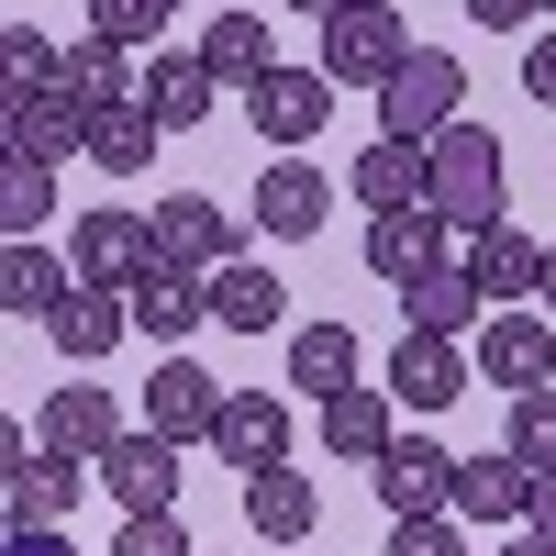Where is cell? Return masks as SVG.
<instances>
[{
	"mask_svg": "<svg viewBox=\"0 0 556 556\" xmlns=\"http://www.w3.org/2000/svg\"><path fill=\"white\" fill-rule=\"evenodd\" d=\"M434 223H445V235L513 223V167H501V134L490 123H445L434 134Z\"/></svg>",
	"mask_w": 556,
	"mask_h": 556,
	"instance_id": "obj_1",
	"label": "cell"
},
{
	"mask_svg": "<svg viewBox=\"0 0 556 556\" xmlns=\"http://www.w3.org/2000/svg\"><path fill=\"white\" fill-rule=\"evenodd\" d=\"M445 123H468V67H456L445 45H412L401 78L379 89V134H401V146H434Z\"/></svg>",
	"mask_w": 556,
	"mask_h": 556,
	"instance_id": "obj_2",
	"label": "cell"
},
{
	"mask_svg": "<svg viewBox=\"0 0 556 556\" xmlns=\"http://www.w3.org/2000/svg\"><path fill=\"white\" fill-rule=\"evenodd\" d=\"M401 56H412L401 0H345V12L323 23V78H334V89H390Z\"/></svg>",
	"mask_w": 556,
	"mask_h": 556,
	"instance_id": "obj_3",
	"label": "cell"
},
{
	"mask_svg": "<svg viewBox=\"0 0 556 556\" xmlns=\"http://www.w3.org/2000/svg\"><path fill=\"white\" fill-rule=\"evenodd\" d=\"M0 146L67 167V156H89V101H78L67 78H45V89H0Z\"/></svg>",
	"mask_w": 556,
	"mask_h": 556,
	"instance_id": "obj_4",
	"label": "cell"
},
{
	"mask_svg": "<svg viewBox=\"0 0 556 556\" xmlns=\"http://www.w3.org/2000/svg\"><path fill=\"white\" fill-rule=\"evenodd\" d=\"M0 456H12V534H34V523H67L78 513V490L101 479V468H78V456H56L45 434H0Z\"/></svg>",
	"mask_w": 556,
	"mask_h": 556,
	"instance_id": "obj_5",
	"label": "cell"
},
{
	"mask_svg": "<svg viewBox=\"0 0 556 556\" xmlns=\"http://www.w3.org/2000/svg\"><path fill=\"white\" fill-rule=\"evenodd\" d=\"M78 278H89V290H134V278H146V267H167L156 256V212H123V201H101V212H78Z\"/></svg>",
	"mask_w": 556,
	"mask_h": 556,
	"instance_id": "obj_6",
	"label": "cell"
},
{
	"mask_svg": "<svg viewBox=\"0 0 556 556\" xmlns=\"http://www.w3.org/2000/svg\"><path fill=\"white\" fill-rule=\"evenodd\" d=\"M223 390L201 356H156V379H146V434H167V445H212L223 434Z\"/></svg>",
	"mask_w": 556,
	"mask_h": 556,
	"instance_id": "obj_7",
	"label": "cell"
},
{
	"mask_svg": "<svg viewBox=\"0 0 556 556\" xmlns=\"http://www.w3.org/2000/svg\"><path fill=\"white\" fill-rule=\"evenodd\" d=\"M156 256L190 278H223V267H245V223L201 190H178V201H156Z\"/></svg>",
	"mask_w": 556,
	"mask_h": 556,
	"instance_id": "obj_8",
	"label": "cell"
},
{
	"mask_svg": "<svg viewBox=\"0 0 556 556\" xmlns=\"http://www.w3.org/2000/svg\"><path fill=\"white\" fill-rule=\"evenodd\" d=\"M245 123L267 134V146H278V156H301V146H312V134H323V123H334V78H323V67H267V78L245 89Z\"/></svg>",
	"mask_w": 556,
	"mask_h": 556,
	"instance_id": "obj_9",
	"label": "cell"
},
{
	"mask_svg": "<svg viewBox=\"0 0 556 556\" xmlns=\"http://www.w3.org/2000/svg\"><path fill=\"white\" fill-rule=\"evenodd\" d=\"M367 490H379V513L390 523H424V513H456V456L434 434H401L379 468H367Z\"/></svg>",
	"mask_w": 556,
	"mask_h": 556,
	"instance_id": "obj_10",
	"label": "cell"
},
{
	"mask_svg": "<svg viewBox=\"0 0 556 556\" xmlns=\"http://www.w3.org/2000/svg\"><path fill=\"white\" fill-rule=\"evenodd\" d=\"M323 212H334L323 167H312V156H267L256 201H245V223H256V235H267V245H312V235H323Z\"/></svg>",
	"mask_w": 556,
	"mask_h": 556,
	"instance_id": "obj_11",
	"label": "cell"
},
{
	"mask_svg": "<svg viewBox=\"0 0 556 556\" xmlns=\"http://www.w3.org/2000/svg\"><path fill=\"white\" fill-rule=\"evenodd\" d=\"M479 367H490V390H556V312H490L479 323Z\"/></svg>",
	"mask_w": 556,
	"mask_h": 556,
	"instance_id": "obj_12",
	"label": "cell"
},
{
	"mask_svg": "<svg viewBox=\"0 0 556 556\" xmlns=\"http://www.w3.org/2000/svg\"><path fill=\"white\" fill-rule=\"evenodd\" d=\"M345 190L367 201V223H390V212H434V146H401V134H379V146L345 167Z\"/></svg>",
	"mask_w": 556,
	"mask_h": 556,
	"instance_id": "obj_13",
	"label": "cell"
},
{
	"mask_svg": "<svg viewBox=\"0 0 556 556\" xmlns=\"http://www.w3.org/2000/svg\"><path fill=\"white\" fill-rule=\"evenodd\" d=\"M479 323H490V290L468 278V256H445L434 278H412V290H401V334H445V345H468Z\"/></svg>",
	"mask_w": 556,
	"mask_h": 556,
	"instance_id": "obj_14",
	"label": "cell"
},
{
	"mask_svg": "<svg viewBox=\"0 0 556 556\" xmlns=\"http://www.w3.org/2000/svg\"><path fill=\"white\" fill-rule=\"evenodd\" d=\"M123 301H134V334H156V345L178 356V345L212 323V278H190V267H146Z\"/></svg>",
	"mask_w": 556,
	"mask_h": 556,
	"instance_id": "obj_15",
	"label": "cell"
},
{
	"mask_svg": "<svg viewBox=\"0 0 556 556\" xmlns=\"http://www.w3.org/2000/svg\"><path fill=\"white\" fill-rule=\"evenodd\" d=\"M223 468H245V479H267V468H290V401L278 390H235L223 401Z\"/></svg>",
	"mask_w": 556,
	"mask_h": 556,
	"instance_id": "obj_16",
	"label": "cell"
},
{
	"mask_svg": "<svg viewBox=\"0 0 556 556\" xmlns=\"http://www.w3.org/2000/svg\"><path fill=\"white\" fill-rule=\"evenodd\" d=\"M390 379H356V390H334L323 401V456H356V468H379V456L401 445V424H390Z\"/></svg>",
	"mask_w": 556,
	"mask_h": 556,
	"instance_id": "obj_17",
	"label": "cell"
},
{
	"mask_svg": "<svg viewBox=\"0 0 556 556\" xmlns=\"http://www.w3.org/2000/svg\"><path fill=\"white\" fill-rule=\"evenodd\" d=\"M456 523H534V468L513 445L501 456H456Z\"/></svg>",
	"mask_w": 556,
	"mask_h": 556,
	"instance_id": "obj_18",
	"label": "cell"
},
{
	"mask_svg": "<svg viewBox=\"0 0 556 556\" xmlns=\"http://www.w3.org/2000/svg\"><path fill=\"white\" fill-rule=\"evenodd\" d=\"M45 445H56V456H78V468H101V456L123 445V412H112V390H101V379H67L56 401H45Z\"/></svg>",
	"mask_w": 556,
	"mask_h": 556,
	"instance_id": "obj_19",
	"label": "cell"
},
{
	"mask_svg": "<svg viewBox=\"0 0 556 556\" xmlns=\"http://www.w3.org/2000/svg\"><path fill=\"white\" fill-rule=\"evenodd\" d=\"M101 490L123 501V513H178V445L167 434H123L101 456Z\"/></svg>",
	"mask_w": 556,
	"mask_h": 556,
	"instance_id": "obj_20",
	"label": "cell"
},
{
	"mask_svg": "<svg viewBox=\"0 0 556 556\" xmlns=\"http://www.w3.org/2000/svg\"><path fill=\"white\" fill-rule=\"evenodd\" d=\"M456 245H445V223L434 212H390V223H367V278H390V290H412V278H434Z\"/></svg>",
	"mask_w": 556,
	"mask_h": 556,
	"instance_id": "obj_21",
	"label": "cell"
},
{
	"mask_svg": "<svg viewBox=\"0 0 556 556\" xmlns=\"http://www.w3.org/2000/svg\"><path fill=\"white\" fill-rule=\"evenodd\" d=\"M468 278L490 290V312H513L523 290H545V245L523 223H490V235H468Z\"/></svg>",
	"mask_w": 556,
	"mask_h": 556,
	"instance_id": "obj_22",
	"label": "cell"
},
{
	"mask_svg": "<svg viewBox=\"0 0 556 556\" xmlns=\"http://www.w3.org/2000/svg\"><path fill=\"white\" fill-rule=\"evenodd\" d=\"M245 523H256L267 545H312V534H323V490H312V468H267V479H245Z\"/></svg>",
	"mask_w": 556,
	"mask_h": 556,
	"instance_id": "obj_23",
	"label": "cell"
},
{
	"mask_svg": "<svg viewBox=\"0 0 556 556\" xmlns=\"http://www.w3.org/2000/svg\"><path fill=\"white\" fill-rule=\"evenodd\" d=\"M67 290H78V256H45V245L0 256V312H12V323H56Z\"/></svg>",
	"mask_w": 556,
	"mask_h": 556,
	"instance_id": "obj_24",
	"label": "cell"
},
{
	"mask_svg": "<svg viewBox=\"0 0 556 556\" xmlns=\"http://www.w3.org/2000/svg\"><path fill=\"white\" fill-rule=\"evenodd\" d=\"M456 390H468V356H456L445 334H401V345H390V401H412V412H445Z\"/></svg>",
	"mask_w": 556,
	"mask_h": 556,
	"instance_id": "obj_25",
	"label": "cell"
},
{
	"mask_svg": "<svg viewBox=\"0 0 556 556\" xmlns=\"http://www.w3.org/2000/svg\"><path fill=\"white\" fill-rule=\"evenodd\" d=\"M190 56H201L223 89H256V78L278 67V34H267V12H223V23H201Z\"/></svg>",
	"mask_w": 556,
	"mask_h": 556,
	"instance_id": "obj_26",
	"label": "cell"
},
{
	"mask_svg": "<svg viewBox=\"0 0 556 556\" xmlns=\"http://www.w3.org/2000/svg\"><path fill=\"white\" fill-rule=\"evenodd\" d=\"M156 146H167V123H156L146 101H101V112H89V156H101V167L123 178V190L156 167Z\"/></svg>",
	"mask_w": 556,
	"mask_h": 556,
	"instance_id": "obj_27",
	"label": "cell"
},
{
	"mask_svg": "<svg viewBox=\"0 0 556 556\" xmlns=\"http://www.w3.org/2000/svg\"><path fill=\"white\" fill-rule=\"evenodd\" d=\"M45 334H56V356H78V367H89V356H112V345L134 334V301H123V290H89V278H78L67 312L45 323Z\"/></svg>",
	"mask_w": 556,
	"mask_h": 556,
	"instance_id": "obj_28",
	"label": "cell"
},
{
	"mask_svg": "<svg viewBox=\"0 0 556 556\" xmlns=\"http://www.w3.org/2000/svg\"><path fill=\"white\" fill-rule=\"evenodd\" d=\"M134 101H146L167 134L178 123H212V101H223V78L201 67V56H146V89H134Z\"/></svg>",
	"mask_w": 556,
	"mask_h": 556,
	"instance_id": "obj_29",
	"label": "cell"
},
{
	"mask_svg": "<svg viewBox=\"0 0 556 556\" xmlns=\"http://www.w3.org/2000/svg\"><path fill=\"white\" fill-rule=\"evenodd\" d=\"M212 323H235V334H278V323H290L278 267H223V278H212Z\"/></svg>",
	"mask_w": 556,
	"mask_h": 556,
	"instance_id": "obj_30",
	"label": "cell"
},
{
	"mask_svg": "<svg viewBox=\"0 0 556 556\" xmlns=\"http://www.w3.org/2000/svg\"><path fill=\"white\" fill-rule=\"evenodd\" d=\"M290 379H301L312 401L356 390V334H345V323H301V334H290Z\"/></svg>",
	"mask_w": 556,
	"mask_h": 556,
	"instance_id": "obj_31",
	"label": "cell"
},
{
	"mask_svg": "<svg viewBox=\"0 0 556 556\" xmlns=\"http://www.w3.org/2000/svg\"><path fill=\"white\" fill-rule=\"evenodd\" d=\"M45 212H56V167H45V156H0V235L34 245Z\"/></svg>",
	"mask_w": 556,
	"mask_h": 556,
	"instance_id": "obj_32",
	"label": "cell"
},
{
	"mask_svg": "<svg viewBox=\"0 0 556 556\" xmlns=\"http://www.w3.org/2000/svg\"><path fill=\"white\" fill-rule=\"evenodd\" d=\"M513 456H523V468H556V390L513 401Z\"/></svg>",
	"mask_w": 556,
	"mask_h": 556,
	"instance_id": "obj_33",
	"label": "cell"
},
{
	"mask_svg": "<svg viewBox=\"0 0 556 556\" xmlns=\"http://www.w3.org/2000/svg\"><path fill=\"white\" fill-rule=\"evenodd\" d=\"M112 556H201V545L178 534V513H123V534H112Z\"/></svg>",
	"mask_w": 556,
	"mask_h": 556,
	"instance_id": "obj_34",
	"label": "cell"
},
{
	"mask_svg": "<svg viewBox=\"0 0 556 556\" xmlns=\"http://www.w3.org/2000/svg\"><path fill=\"white\" fill-rule=\"evenodd\" d=\"M0 67H12V89H45V78H56V56H45V23H0Z\"/></svg>",
	"mask_w": 556,
	"mask_h": 556,
	"instance_id": "obj_35",
	"label": "cell"
},
{
	"mask_svg": "<svg viewBox=\"0 0 556 556\" xmlns=\"http://www.w3.org/2000/svg\"><path fill=\"white\" fill-rule=\"evenodd\" d=\"M167 23V0H89V34H112V45H146Z\"/></svg>",
	"mask_w": 556,
	"mask_h": 556,
	"instance_id": "obj_36",
	"label": "cell"
},
{
	"mask_svg": "<svg viewBox=\"0 0 556 556\" xmlns=\"http://www.w3.org/2000/svg\"><path fill=\"white\" fill-rule=\"evenodd\" d=\"M390 556H468L456 513H424V523H390Z\"/></svg>",
	"mask_w": 556,
	"mask_h": 556,
	"instance_id": "obj_37",
	"label": "cell"
},
{
	"mask_svg": "<svg viewBox=\"0 0 556 556\" xmlns=\"http://www.w3.org/2000/svg\"><path fill=\"white\" fill-rule=\"evenodd\" d=\"M523 89L556 112V34H534V45H523Z\"/></svg>",
	"mask_w": 556,
	"mask_h": 556,
	"instance_id": "obj_38",
	"label": "cell"
},
{
	"mask_svg": "<svg viewBox=\"0 0 556 556\" xmlns=\"http://www.w3.org/2000/svg\"><path fill=\"white\" fill-rule=\"evenodd\" d=\"M456 12L490 23V34H513V23H534V12H545V0H456Z\"/></svg>",
	"mask_w": 556,
	"mask_h": 556,
	"instance_id": "obj_39",
	"label": "cell"
},
{
	"mask_svg": "<svg viewBox=\"0 0 556 556\" xmlns=\"http://www.w3.org/2000/svg\"><path fill=\"white\" fill-rule=\"evenodd\" d=\"M0 556H78V545H67V523H34V534H12Z\"/></svg>",
	"mask_w": 556,
	"mask_h": 556,
	"instance_id": "obj_40",
	"label": "cell"
},
{
	"mask_svg": "<svg viewBox=\"0 0 556 556\" xmlns=\"http://www.w3.org/2000/svg\"><path fill=\"white\" fill-rule=\"evenodd\" d=\"M534 534H556V468H534Z\"/></svg>",
	"mask_w": 556,
	"mask_h": 556,
	"instance_id": "obj_41",
	"label": "cell"
},
{
	"mask_svg": "<svg viewBox=\"0 0 556 556\" xmlns=\"http://www.w3.org/2000/svg\"><path fill=\"white\" fill-rule=\"evenodd\" d=\"M501 556H556V534H534V523H523V534H513V545H501Z\"/></svg>",
	"mask_w": 556,
	"mask_h": 556,
	"instance_id": "obj_42",
	"label": "cell"
},
{
	"mask_svg": "<svg viewBox=\"0 0 556 556\" xmlns=\"http://www.w3.org/2000/svg\"><path fill=\"white\" fill-rule=\"evenodd\" d=\"M278 12H301V23H334V12H345V0H278Z\"/></svg>",
	"mask_w": 556,
	"mask_h": 556,
	"instance_id": "obj_43",
	"label": "cell"
},
{
	"mask_svg": "<svg viewBox=\"0 0 556 556\" xmlns=\"http://www.w3.org/2000/svg\"><path fill=\"white\" fill-rule=\"evenodd\" d=\"M534 301H545V312H556V245H545V290H534Z\"/></svg>",
	"mask_w": 556,
	"mask_h": 556,
	"instance_id": "obj_44",
	"label": "cell"
},
{
	"mask_svg": "<svg viewBox=\"0 0 556 556\" xmlns=\"http://www.w3.org/2000/svg\"><path fill=\"white\" fill-rule=\"evenodd\" d=\"M167 12H190V0H167Z\"/></svg>",
	"mask_w": 556,
	"mask_h": 556,
	"instance_id": "obj_45",
	"label": "cell"
},
{
	"mask_svg": "<svg viewBox=\"0 0 556 556\" xmlns=\"http://www.w3.org/2000/svg\"><path fill=\"white\" fill-rule=\"evenodd\" d=\"M545 12H556V0H545Z\"/></svg>",
	"mask_w": 556,
	"mask_h": 556,
	"instance_id": "obj_46",
	"label": "cell"
}]
</instances>
